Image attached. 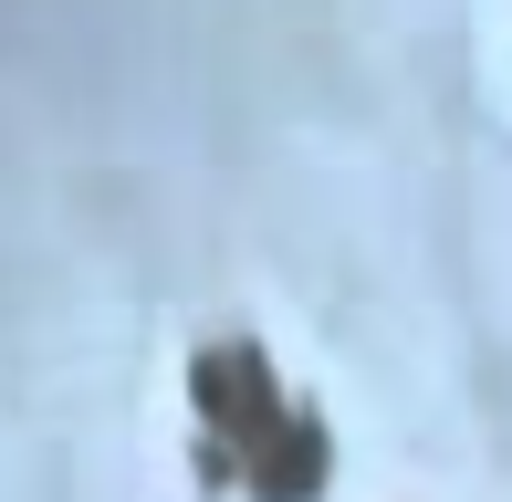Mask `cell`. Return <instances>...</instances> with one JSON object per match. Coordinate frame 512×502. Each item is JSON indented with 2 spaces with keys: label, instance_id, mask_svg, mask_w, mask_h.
<instances>
[{
  "label": "cell",
  "instance_id": "cell-1",
  "mask_svg": "<svg viewBox=\"0 0 512 502\" xmlns=\"http://www.w3.org/2000/svg\"><path fill=\"white\" fill-rule=\"evenodd\" d=\"M189 387H199V419H209V440H220L230 461H251V450L293 419L283 387H272V356H262V346H209Z\"/></svg>",
  "mask_w": 512,
  "mask_h": 502
},
{
  "label": "cell",
  "instance_id": "cell-2",
  "mask_svg": "<svg viewBox=\"0 0 512 502\" xmlns=\"http://www.w3.org/2000/svg\"><path fill=\"white\" fill-rule=\"evenodd\" d=\"M241 482H251V502H314V492H324V429L293 408V419L241 461Z\"/></svg>",
  "mask_w": 512,
  "mask_h": 502
}]
</instances>
